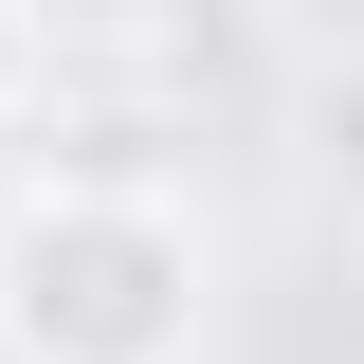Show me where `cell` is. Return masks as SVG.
Segmentation results:
<instances>
[{"label": "cell", "mask_w": 364, "mask_h": 364, "mask_svg": "<svg viewBox=\"0 0 364 364\" xmlns=\"http://www.w3.org/2000/svg\"><path fill=\"white\" fill-rule=\"evenodd\" d=\"M200 219L182 182H37L0 219V364H182Z\"/></svg>", "instance_id": "obj_1"}, {"label": "cell", "mask_w": 364, "mask_h": 364, "mask_svg": "<svg viewBox=\"0 0 364 364\" xmlns=\"http://www.w3.org/2000/svg\"><path fill=\"white\" fill-rule=\"evenodd\" d=\"M310 146H328V164H364V37L310 55Z\"/></svg>", "instance_id": "obj_2"}, {"label": "cell", "mask_w": 364, "mask_h": 364, "mask_svg": "<svg viewBox=\"0 0 364 364\" xmlns=\"http://www.w3.org/2000/svg\"><path fill=\"white\" fill-rule=\"evenodd\" d=\"M18 91H37V18H0V109H18Z\"/></svg>", "instance_id": "obj_3"}]
</instances>
